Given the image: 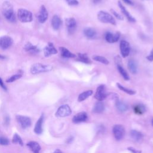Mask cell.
Listing matches in <instances>:
<instances>
[{
  "label": "cell",
  "mask_w": 153,
  "mask_h": 153,
  "mask_svg": "<svg viewBox=\"0 0 153 153\" xmlns=\"http://www.w3.org/2000/svg\"><path fill=\"white\" fill-rule=\"evenodd\" d=\"M102 1V0H93V2L94 4H98L99 3H101Z\"/></svg>",
  "instance_id": "obj_42"
},
{
  "label": "cell",
  "mask_w": 153,
  "mask_h": 153,
  "mask_svg": "<svg viewBox=\"0 0 153 153\" xmlns=\"http://www.w3.org/2000/svg\"><path fill=\"white\" fill-rule=\"evenodd\" d=\"M123 1H124L125 3L128 4V5H133L134 4L132 2V1H131V0H123Z\"/></svg>",
  "instance_id": "obj_41"
},
{
  "label": "cell",
  "mask_w": 153,
  "mask_h": 153,
  "mask_svg": "<svg viewBox=\"0 0 153 153\" xmlns=\"http://www.w3.org/2000/svg\"><path fill=\"white\" fill-rule=\"evenodd\" d=\"M128 150H129L132 153H142L141 151L136 150H135L133 147H128Z\"/></svg>",
  "instance_id": "obj_38"
},
{
  "label": "cell",
  "mask_w": 153,
  "mask_h": 153,
  "mask_svg": "<svg viewBox=\"0 0 153 153\" xmlns=\"http://www.w3.org/2000/svg\"><path fill=\"white\" fill-rule=\"evenodd\" d=\"M116 107L120 112H125L128 109V106L123 102L120 101L119 99L116 100Z\"/></svg>",
  "instance_id": "obj_28"
},
{
  "label": "cell",
  "mask_w": 153,
  "mask_h": 153,
  "mask_svg": "<svg viewBox=\"0 0 153 153\" xmlns=\"http://www.w3.org/2000/svg\"><path fill=\"white\" fill-rule=\"evenodd\" d=\"M24 49H25L26 52L32 54H37L38 53L40 52L39 48H38V47L36 46H34L32 44H31L29 42H27V43L25 44V47H24Z\"/></svg>",
  "instance_id": "obj_16"
},
{
  "label": "cell",
  "mask_w": 153,
  "mask_h": 153,
  "mask_svg": "<svg viewBox=\"0 0 153 153\" xmlns=\"http://www.w3.org/2000/svg\"><path fill=\"white\" fill-rule=\"evenodd\" d=\"M72 111L71 108L68 105H63L60 106L56 113V115L59 117H65L71 114Z\"/></svg>",
  "instance_id": "obj_7"
},
{
  "label": "cell",
  "mask_w": 153,
  "mask_h": 153,
  "mask_svg": "<svg viewBox=\"0 0 153 153\" xmlns=\"http://www.w3.org/2000/svg\"><path fill=\"white\" fill-rule=\"evenodd\" d=\"M105 109V105L101 101L97 102L94 106L93 111L95 113H101Z\"/></svg>",
  "instance_id": "obj_26"
},
{
  "label": "cell",
  "mask_w": 153,
  "mask_h": 153,
  "mask_svg": "<svg viewBox=\"0 0 153 153\" xmlns=\"http://www.w3.org/2000/svg\"><path fill=\"white\" fill-rule=\"evenodd\" d=\"M113 131L114 133V136L116 140H120L123 138L125 134V130L124 127L122 125H115L113 127Z\"/></svg>",
  "instance_id": "obj_6"
},
{
  "label": "cell",
  "mask_w": 153,
  "mask_h": 153,
  "mask_svg": "<svg viewBox=\"0 0 153 153\" xmlns=\"http://www.w3.org/2000/svg\"><path fill=\"white\" fill-rule=\"evenodd\" d=\"M22 77V73H17V74L12 76L11 77H10L9 78H8L7 80H6V82L7 83H12L14 82L17 79H20L21 77Z\"/></svg>",
  "instance_id": "obj_33"
},
{
  "label": "cell",
  "mask_w": 153,
  "mask_h": 153,
  "mask_svg": "<svg viewBox=\"0 0 153 153\" xmlns=\"http://www.w3.org/2000/svg\"><path fill=\"white\" fill-rule=\"evenodd\" d=\"M65 1L70 5H77L79 3L77 0H65Z\"/></svg>",
  "instance_id": "obj_36"
},
{
  "label": "cell",
  "mask_w": 153,
  "mask_h": 153,
  "mask_svg": "<svg viewBox=\"0 0 153 153\" xmlns=\"http://www.w3.org/2000/svg\"><path fill=\"white\" fill-rule=\"evenodd\" d=\"M48 17V11L44 5H41L38 15V20L41 23H44L47 20Z\"/></svg>",
  "instance_id": "obj_12"
},
{
  "label": "cell",
  "mask_w": 153,
  "mask_h": 153,
  "mask_svg": "<svg viewBox=\"0 0 153 153\" xmlns=\"http://www.w3.org/2000/svg\"><path fill=\"white\" fill-rule=\"evenodd\" d=\"M12 142H13V144H18L21 145V146L23 145V140H22V138H21L20 136L18 135L17 133H15L14 134L13 139H12Z\"/></svg>",
  "instance_id": "obj_34"
},
{
  "label": "cell",
  "mask_w": 153,
  "mask_h": 153,
  "mask_svg": "<svg viewBox=\"0 0 153 153\" xmlns=\"http://www.w3.org/2000/svg\"><path fill=\"white\" fill-rule=\"evenodd\" d=\"M120 49L121 56L125 58L127 57L130 52L129 43L125 40H121L120 43Z\"/></svg>",
  "instance_id": "obj_8"
},
{
  "label": "cell",
  "mask_w": 153,
  "mask_h": 153,
  "mask_svg": "<svg viewBox=\"0 0 153 153\" xmlns=\"http://www.w3.org/2000/svg\"><path fill=\"white\" fill-rule=\"evenodd\" d=\"M84 34L89 38H93L96 36V32L93 28H87L84 30Z\"/></svg>",
  "instance_id": "obj_25"
},
{
  "label": "cell",
  "mask_w": 153,
  "mask_h": 153,
  "mask_svg": "<svg viewBox=\"0 0 153 153\" xmlns=\"http://www.w3.org/2000/svg\"><path fill=\"white\" fill-rule=\"evenodd\" d=\"M58 53V50L54 47V45L52 42H49L47 46H46L44 49V54L45 57H49L53 54Z\"/></svg>",
  "instance_id": "obj_14"
},
{
  "label": "cell",
  "mask_w": 153,
  "mask_h": 153,
  "mask_svg": "<svg viewBox=\"0 0 153 153\" xmlns=\"http://www.w3.org/2000/svg\"><path fill=\"white\" fill-rule=\"evenodd\" d=\"M152 125L153 126V119H152Z\"/></svg>",
  "instance_id": "obj_45"
},
{
  "label": "cell",
  "mask_w": 153,
  "mask_h": 153,
  "mask_svg": "<svg viewBox=\"0 0 153 153\" xmlns=\"http://www.w3.org/2000/svg\"><path fill=\"white\" fill-rule=\"evenodd\" d=\"M146 59H147L149 61H151V62L153 61V48H152V51L151 52L150 54L148 55L147 57H146Z\"/></svg>",
  "instance_id": "obj_40"
},
{
  "label": "cell",
  "mask_w": 153,
  "mask_h": 153,
  "mask_svg": "<svg viewBox=\"0 0 153 153\" xmlns=\"http://www.w3.org/2000/svg\"><path fill=\"white\" fill-rule=\"evenodd\" d=\"M120 37V34L119 32H116L113 34L110 32H107L105 34V40L109 43H114L117 42Z\"/></svg>",
  "instance_id": "obj_13"
},
{
  "label": "cell",
  "mask_w": 153,
  "mask_h": 153,
  "mask_svg": "<svg viewBox=\"0 0 153 153\" xmlns=\"http://www.w3.org/2000/svg\"><path fill=\"white\" fill-rule=\"evenodd\" d=\"M59 50L60 52L61 56L64 58H74L76 57V55L71 53L68 49L64 47H60Z\"/></svg>",
  "instance_id": "obj_17"
},
{
  "label": "cell",
  "mask_w": 153,
  "mask_h": 153,
  "mask_svg": "<svg viewBox=\"0 0 153 153\" xmlns=\"http://www.w3.org/2000/svg\"><path fill=\"white\" fill-rule=\"evenodd\" d=\"M133 111L136 114L142 115L146 111V108L143 104L139 103L133 107Z\"/></svg>",
  "instance_id": "obj_23"
},
{
  "label": "cell",
  "mask_w": 153,
  "mask_h": 153,
  "mask_svg": "<svg viewBox=\"0 0 153 153\" xmlns=\"http://www.w3.org/2000/svg\"><path fill=\"white\" fill-rule=\"evenodd\" d=\"M119 7H120L121 12L126 17V18L128 21L130 22H136L135 19H134V18L132 15H130V14L129 13H128V11L125 7V6L122 4V3L120 1H119Z\"/></svg>",
  "instance_id": "obj_18"
},
{
  "label": "cell",
  "mask_w": 153,
  "mask_h": 153,
  "mask_svg": "<svg viewBox=\"0 0 153 153\" xmlns=\"http://www.w3.org/2000/svg\"><path fill=\"white\" fill-rule=\"evenodd\" d=\"M53 67L49 65H43L42 64H35L30 67V71L32 74H38L40 73L47 72L52 71Z\"/></svg>",
  "instance_id": "obj_2"
},
{
  "label": "cell",
  "mask_w": 153,
  "mask_h": 153,
  "mask_svg": "<svg viewBox=\"0 0 153 153\" xmlns=\"http://www.w3.org/2000/svg\"><path fill=\"white\" fill-rule=\"evenodd\" d=\"M17 17L19 18V21L23 23L30 22L33 19L31 12L23 9H20L18 10Z\"/></svg>",
  "instance_id": "obj_4"
},
{
  "label": "cell",
  "mask_w": 153,
  "mask_h": 153,
  "mask_svg": "<svg viewBox=\"0 0 153 153\" xmlns=\"http://www.w3.org/2000/svg\"><path fill=\"white\" fill-rule=\"evenodd\" d=\"M93 59L95 61H97V62H101L105 65H108L109 64L108 60L107 58H105V57L101 56H97V55H95V56H93Z\"/></svg>",
  "instance_id": "obj_32"
},
{
  "label": "cell",
  "mask_w": 153,
  "mask_h": 153,
  "mask_svg": "<svg viewBox=\"0 0 153 153\" xmlns=\"http://www.w3.org/2000/svg\"><path fill=\"white\" fill-rule=\"evenodd\" d=\"M111 12H112V13H113V14L114 15V16L115 17H116V18H117L118 19L121 20V21L123 20V17H122V16H121L120 15H119V13H117V12H116L115 10H114L113 9H111Z\"/></svg>",
  "instance_id": "obj_37"
},
{
  "label": "cell",
  "mask_w": 153,
  "mask_h": 153,
  "mask_svg": "<svg viewBox=\"0 0 153 153\" xmlns=\"http://www.w3.org/2000/svg\"><path fill=\"white\" fill-rule=\"evenodd\" d=\"M117 87H119V89L120 90L124 91V92H125L127 94H128L130 95H134L136 93V91L134 90H133L129 89H127V88L124 87L123 85H121L120 83H117Z\"/></svg>",
  "instance_id": "obj_31"
},
{
  "label": "cell",
  "mask_w": 153,
  "mask_h": 153,
  "mask_svg": "<svg viewBox=\"0 0 153 153\" xmlns=\"http://www.w3.org/2000/svg\"><path fill=\"white\" fill-rule=\"evenodd\" d=\"M44 120V115H42L36 122L34 128V132L36 134H41L42 132V123Z\"/></svg>",
  "instance_id": "obj_20"
},
{
  "label": "cell",
  "mask_w": 153,
  "mask_h": 153,
  "mask_svg": "<svg viewBox=\"0 0 153 153\" xmlns=\"http://www.w3.org/2000/svg\"><path fill=\"white\" fill-rule=\"evenodd\" d=\"M78 60L83 63L86 64H90L91 63V60L89 59V58L87 56V55L86 54L78 53Z\"/></svg>",
  "instance_id": "obj_29"
},
{
  "label": "cell",
  "mask_w": 153,
  "mask_h": 153,
  "mask_svg": "<svg viewBox=\"0 0 153 153\" xmlns=\"http://www.w3.org/2000/svg\"><path fill=\"white\" fill-rule=\"evenodd\" d=\"M2 13L4 17L10 22H15L16 17L15 14L13 6L9 1H4L2 5Z\"/></svg>",
  "instance_id": "obj_1"
},
{
  "label": "cell",
  "mask_w": 153,
  "mask_h": 153,
  "mask_svg": "<svg viewBox=\"0 0 153 153\" xmlns=\"http://www.w3.org/2000/svg\"><path fill=\"white\" fill-rule=\"evenodd\" d=\"M10 142L9 140L5 137L1 136L0 137V145H8Z\"/></svg>",
  "instance_id": "obj_35"
},
{
  "label": "cell",
  "mask_w": 153,
  "mask_h": 153,
  "mask_svg": "<svg viewBox=\"0 0 153 153\" xmlns=\"http://www.w3.org/2000/svg\"><path fill=\"white\" fill-rule=\"evenodd\" d=\"M88 119L87 114L85 112H81L77 114L74 116V117L72 119L73 123H82V122H84L86 121Z\"/></svg>",
  "instance_id": "obj_15"
},
{
  "label": "cell",
  "mask_w": 153,
  "mask_h": 153,
  "mask_svg": "<svg viewBox=\"0 0 153 153\" xmlns=\"http://www.w3.org/2000/svg\"><path fill=\"white\" fill-rule=\"evenodd\" d=\"M117 69L119 72H120V74L123 77L125 80H129L130 79L129 76H128L127 72L126 71V70L124 69L123 66L120 65V64H117Z\"/></svg>",
  "instance_id": "obj_30"
},
{
  "label": "cell",
  "mask_w": 153,
  "mask_h": 153,
  "mask_svg": "<svg viewBox=\"0 0 153 153\" xmlns=\"http://www.w3.org/2000/svg\"><path fill=\"white\" fill-rule=\"evenodd\" d=\"M92 94H93V91L91 90L84 91V92L81 93L80 95L78 96V102H83L84 100L86 99L87 98H88V97H90Z\"/></svg>",
  "instance_id": "obj_27"
},
{
  "label": "cell",
  "mask_w": 153,
  "mask_h": 153,
  "mask_svg": "<svg viewBox=\"0 0 153 153\" xmlns=\"http://www.w3.org/2000/svg\"><path fill=\"white\" fill-rule=\"evenodd\" d=\"M130 136L135 141H140L143 139V134L142 133H140L139 131L135 130H132L130 132Z\"/></svg>",
  "instance_id": "obj_24"
},
{
  "label": "cell",
  "mask_w": 153,
  "mask_h": 153,
  "mask_svg": "<svg viewBox=\"0 0 153 153\" xmlns=\"http://www.w3.org/2000/svg\"><path fill=\"white\" fill-rule=\"evenodd\" d=\"M16 119L18 123H19V125L23 129L27 128L31 125V120H30V119L28 117L18 115L16 116Z\"/></svg>",
  "instance_id": "obj_9"
},
{
  "label": "cell",
  "mask_w": 153,
  "mask_h": 153,
  "mask_svg": "<svg viewBox=\"0 0 153 153\" xmlns=\"http://www.w3.org/2000/svg\"><path fill=\"white\" fill-rule=\"evenodd\" d=\"M66 26L70 34H74L77 28V22L74 18L70 17L65 20Z\"/></svg>",
  "instance_id": "obj_11"
},
{
  "label": "cell",
  "mask_w": 153,
  "mask_h": 153,
  "mask_svg": "<svg viewBox=\"0 0 153 153\" xmlns=\"http://www.w3.org/2000/svg\"><path fill=\"white\" fill-rule=\"evenodd\" d=\"M97 19L104 23H109L115 25L116 22L114 17L105 11H100L97 14Z\"/></svg>",
  "instance_id": "obj_3"
},
{
  "label": "cell",
  "mask_w": 153,
  "mask_h": 153,
  "mask_svg": "<svg viewBox=\"0 0 153 153\" xmlns=\"http://www.w3.org/2000/svg\"><path fill=\"white\" fill-rule=\"evenodd\" d=\"M27 146L33 152V153H40L41 146L38 142L35 141L29 142L27 144Z\"/></svg>",
  "instance_id": "obj_21"
},
{
  "label": "cell",
  "mask_w": 153,
  "mask_h": 153,
  "mask_svg": "<svg viewBox=\"0 0 153 153\" xmlns=\"http://www.w3.org/2000/svg\"><path fill=\"white\" fill-rule=\"evenodd\" d=\"M128 68L130 72L132 73L133 74H135L137 73L138 71V65L136 62V61H134L133 59H130L128 61Z\"/></svg>",
  "instance_id": "obj_22"
},
{
  "label": "cell",
  "mask_w": 153,
  "mask_h": 153,
  "mask_svg": "<svg viewBox=\"0 0 153 153\" xmlns=\"http://www.w3.org/2000/svg\"><path fill=\"white\" fill-rule=\"evenodd\" d=\"M53 153H64V152L62 151H61V150L58 149L56 150H55V151Z\"/></svg>",
  "instance_id": "obj_43"
},
{
  "label": "cell",
  "mask_w": 153,
  "mask_h": 153,
  "mask_svg": "<svg viewBox=\"0 0 153 153\" xmlns=\"http://www.w3.org/2000/svg\"><path fill=\"white\" fill-rule=\"evenodd\" d=\"M0 59H5V56H3V55H1V54H0Z\"/></svg>",
  "instance_id": "obj_44"
},
{
  "label": "cell",
  "mask_w": 153,
  "mask_h": 153,
  "mask_svg": "<svg viewBox=\"0 0 153 153\" xmlns=\"http://www.w3.org/2000/svg\"><path fill=\"white\" fill-rule=\"evenodd\" d=\"M62 25V21L58 15H54L52 19V26L54 30H58Z\"/></svg>",
  "instance_id": "obj_19"
},
{
  "label": "cell",
  "mask_w": 153,
  "mask_h": 153,
  "mask_svg": "<svg viewBox=\"0 0 153 153\" xmlns=\"http://www.w3.org/2000/svg\"><path fill=\"white\" fill-rule=\"evenodd\" d=\"M13 43V40L10 36L5 35L0 38V47L2 49H7Z\"/></svg>",
  "instance_id": "obj_10"
},
{
  "label": "cell",
  "mask_w": 153,
  "mask_h": 153,
  "mask_svg": "<svg viewBox=\"0 0 153 153\" xmlns=\"http://www.w3.org/2000/svg\"><path fill=\"white\" fill-rule=\"evenodd\" d=\"M0 86H1L4 90H7V87H6V86H5V84L4 83V82H3V79H1V78H0Z\"/></svg>",
  "instance_id": "obj_39"
},
{
  "label": "cell",
  "mask_w": 153,
  "mask_h": 153,
  "mask_svg": "<svg viewBox=\"0 0 153 153\" xmlns=\"http://www.w3.org/2000/svg\"><path fill=\"white\" fill-rule=\"evenodd\" d=\"M108 95L106 92V88L105 85H100L96 89L95 95V98L99 101H103L106 99Z\"/></svg>",
  "instance_id": "obj_5"
}]
</instances>
